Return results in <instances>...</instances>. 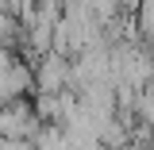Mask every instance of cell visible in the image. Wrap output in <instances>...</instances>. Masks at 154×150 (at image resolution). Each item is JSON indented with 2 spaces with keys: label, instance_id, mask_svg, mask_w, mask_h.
I'll return each instance as SVG.
<instances>
[{
  "label": "cell",
  "instance_id": "obj_1",
  "mask_svg": "<svg viewBox=\"0 0 154 150\" xmlns=\"http://www.w3.org/2000/svg\"><path fill=\"white\" fill-rule=\"evenodd\" d=\"M35 81H38V89H42V93H62V89L69 85V62H66V54L50 50V54L42 58Z\"/></svg>",
  "mask_w": 154,
  "mask_h": 150
},
{
  "label": "cell",
  "instance_id": "obj_2",
  "mask_svg": "<svg viewBox=\"0 0 154 150\" xmlns=\"http://www.w3.org/2000/svg\"><path fill=\"white\" fill-rule=\"evenodd\" d=\"M139 112H143V119H146V123H154V96H150V93L143 96V104H139Z\"/></svg>",
  "mask_w": 154,
  "mask_h": 150
}]
</instances>
